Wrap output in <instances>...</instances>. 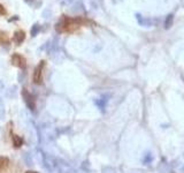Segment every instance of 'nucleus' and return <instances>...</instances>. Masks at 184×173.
I'll return each instance as SVG.
<instances>
[{
  "instance_id": "6",
  "label": "nucleus",
  "mask_w": 184,
  "mask_h": 173,
  "mask_svg": "<svg viewBox=\"0 0 184 173\" xmlns=\"http://www.w3.org/2000/svg\"><path fill=\"white\" fill-rule=\"evenodd\" d=\"M15 38L17 39V43H21V42L23 40V38H24V33H22V31L16 33V34H15Z\"/></svg>"
},
{
  "instance_id": "1",
  "label": "nucleus",
  "mask_w": 184,
  "mask_h": 173,
  "mask_svg": "<svg viewBox=\"0 0 184 173\" xmlns=\"http://www.w3.org/2000/svg\"><path fill=\"white\" fill-rule=\"evenodd\" d=\"M43 67H44V61L39 63L36 68V71H35V74H33V80L36 83H40L43 80V75H42V71H43Z\"/></svg>"
},
{
  "instance_id": "8",
  "label": "nucleus",
  "mask_w": 184,
  "mask_h": 173,
  "mask_svg": "<svg viewBox=\"0 0 184 173\" xmlns=\"http://www.w3.org/2000/svg\"><path fill=\"white\" fill-rule=\"evenodd\" d=\"M7 162H8V160L6 158H0V168H2L4 166H6V165H7Z\"/></svg>"
},
{
  "instance_id": "4",
  "label": "nucleus",
  "mask_w": 184,
  "mask_h": 173,
  "mask_svg": "<svg viewBox=\"0 0 184 173\" xmlns=\"http://www.w3.org/2000/svg\"><path fill=\"white\" fill-rule=\"evenodd\" d=\"M23 96H24L25 102H27V104L29 105V107H30L31 110H33V109H35V102H33V99H32V96H31L27 90H24L23 91Z\"/></svg>"
},
{
  "instance_id": "5",
  "label": "nucleus",
  "mask_w": 184,
  "mask_h": 173,
  "mask_svg": "<svg viewBox=\"0 0 184 173\" xmlns=\"http://www.w3.org/2000/svg\"><path fill=\"white\" fill-rule=\"evenodd\" d=\"M174 23V14H168L166 16V20H165V29H170L171 28V25Z\"/></svg>"
},
{
  "instance_id": "9",
  "label": "nucleus",
  "mask_w": 184,
  "mask_h": 173,
  "mask_svg": "<svg viewBox=\"0 0 184 173\" xmlns=\"http://www.w3.org/2000/svg\"><path fill=\"white\" fill-rule=\"evenodd\" d=\"M5 13V10H4V7L0 5V14H4Z\"/></svg>"
},
{
  "instance_id": "2",
  "label": "nucleus",
  "mask_w": 184,
  "mask_h": 173,
  "mask_svg": "<svg viewBox=\"0 0 184 173\" xmlns=\"http://www.w3.org/2000/svg\"><path fill=\"white\" fill-rule=\"evenodd\" d=\"M136 19L138 21V23L141 24V25H143V27H151L152 25V20L143 17L141 14H136Z\"/></svg>"
},
{
  "instance_id": "7",
  "label": "nucleus",
  "mask_w": 184,
  "mask_h": 173,
  "mask_svg": "<svg viewBox=\"0 0 184 173\" xmlns=\"http://www.w3.org/2000/svg\"><path fill=\"white\" fill-rule=\"evenodd\" d=\"M14 144L16 147H20L22 144V140L19 139V136H16V135H14Z\"/></svg>"
},
{
  "instance_id": "3",
  "label": "nucleus",
  "mask_w": 184,
  "mask_h": 173,
  "mask_svg": "<svg viewBox=\"0 0 184 173\" xmlns=\"http://www.w3.org/2000/svg\"><path fill=\"white\" fill-rule=\"evenodd\" d=\"M13 63L15 66H19V67L23 68L25 66V60H24L23 57H21L19 54H15L13 56Z\"/></svg>"
},
{
  "instance_id": "10",
  "label": "nucleus",
  "mask_w": 184,
  "mask_h": 173,
  "mask_svg": "<svg viewBox=\"0 0 184 173\" xmlns=\"http://www.w3.org/2000/svg\"><path fill=\"white\" fill-rule=\"evenodd\" d=\"M27 173H36V172H27Z\"/></svg>"
}]
</instances>
